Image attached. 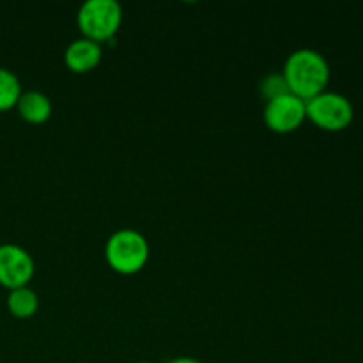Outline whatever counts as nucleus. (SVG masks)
<instances>
[{"label": "nucleus", "instance_id": "1", "mask_svg": "<svg viewBox=\"0 0 363 363\" xmlns=\"http://www.w3.org/2000/svg\"><path fill=\"white\" fill-rule=\"evenodd\" d=\"M282 74L289 91L307 101L325 91L330 80V66L315 50L300 48L287 57Z\"/></svg>", "mask_w": 363, "mask_h": 363}, {"label": "nucleus", "instance_id": "2", "mask_svg": "<svg viewBox=\"0 0 363 363\" xmlns=\"http://www.w3.org/2000/svg\"><path fill=\"white\" fill-rule=\"evenodd\" d=\"M105 255L119 273H137L149 257L147 240L135 229H119L106 241Z\"/></svg>", "mask_w": 363, "mask_h": 363}, {"label": "nucleus", "instance_id": "3", "mask_svg": "<svg viewBox=\"0 0 363 363\" xmlns=\"http://www.w3.org/2000/svg\"><path fill=\"white\" fill-rule=\"evenodd\" d=\"M77 20L85 38L99 43L116 34L123 20V9L117 0H85L78 9Z\"/></svg>", "mask_w": 363, "mask_h": 363}, {"label": "nucleus", "instance_id": "4", "mask_svg": "<svg viewBox=\"0 0 363 363\" xmlns=\"http://www.w3.org/2000/svg\"><path fill=\"white\" fill-rule=\"evenodd\" d=\"M307 117L330 131L344 130L353 121V105L344 94L323 91L305 101Z\"/></svg>", "mask_w": 363, "mask_h": 363}, {"label": "nucleus", "instance_id": "5", "mask_svg": "<svg viewBox=\"0 0 363 363\" xmlns=\"http://www.w3.org/2000/svg\"><path fill=\"white\" fill-rule=\"evenodd\" d=\"M305 117H307L305 99L298 98L293 92H286V94L268 99L264 106L266 124L279 133L296 130Z\"/></svg>", "mask_w": 363, "mask_h": 363}, {"label": "nucleus", "instance_id": "6", "mask_svg": "<svg viewBox=\"0 0 363 363\" xmlns=\"http://www.w3.org/2000/svg\"><path fill=\"white\" fill-rule=\"evenodd\" d=\"M34 275V259L23 247L14 243L0 245V284L7 289L27 286Z\"/></svg>", "mask_w": 363, "mask_h": 363}, {"label": "nucleus", "instance_id": "7", "mask_svg": "<svg viewBox=\"0 0 363 363\" xmlns=\"http://www.w3.org/2000/svg\"><path fill=\"white\" fill-rule=\"evenodd\" d=\"M64 59L71 69L77 71V73H84V71L92 69L101 60V46L94 39H74L67 45Z\"/></svg>", "mask_w": 363, "mask_h": 363}, {"label": "nucleus", "instance_id": "8", "mask_svg": "<svg viewBox=\"0 0 363 363\" xmlns=\"http://www.w3.org/2000/svg\"><path fill=\"white\" fill-rule=\"evenodd\" d=\"M18 112L28 123H45L52 116V101L48 96L41 91H27L21 92L20 99L16 103Z\"/></svg>", "mask_w": 363, "mask_h": 363}, {"label": "nucleus", "instance_id": "9", "mask_svg": "<svg viewBox=\"0 0 363 363\" xmlns=\"http://www.w3.org/2000/svg\"><path fill=\"white\" fill-rule=\"evenodd\" d=\"M7 307H9L11 314L16 315V318H30L39 307L38 293L28 286L11 289L9 294H7Z\"/></svg>", "mask_w": 363, "mask_h": 363}, {"label": "nucleus", "instance_id": "10", "mask_svg": "<svg viewBox=\"0 0 363 363\" xmlns=\"http://www.w3.org/2000/svg\"><path fill=\"white\" fill-rule=\"evenodd\" d=\"M21 85L16 74L7 67H0V110H7L18 103Z\"/></svg>", "mask_w": 363, "mask_h": 363}, {"label": "nucleus", "instance_id": "11", "mask_svg": "<svg viewBox=\"0 0 363 363\" xmlns=\"http://www.w3.org/2000/svg\"><path fill=\"white\" fill-rule=\"evenodd\" d=\"M261 92L266 99H273L277 96H282L286 92H291L289 87H287V82L284 78V74L272 73L262 80L261 84Z\"/></svg>", "mask_w": 363, "mask_h": 363}, {"label": "nucleus", "instance_id": "12", "mask_svg": "<svg viewBox=\"0 0 363 363\" xmlns=\"http://www.w3.org/2000/svg\"><path fill=\"white\" fill-rule=\"evenodd\" d=\"M167 363H204V362L197 360V358H191V357H176Z\"/></svg>", "mask_w": 363, "mask_h": 363}, {"label": "nucleus", "instance_id": "13", "mask_svg": "<svg viewBox=\"0 0 363 363\" xmlns=\"http://www.w3.org/2000/svg\"><path fill=\"white\" fill-rule=\"evenodd\" d=\"M135 363H152V362H135Z\"/></svg>", "mask_w": 363, "mask_h": 363}]
</instances>
